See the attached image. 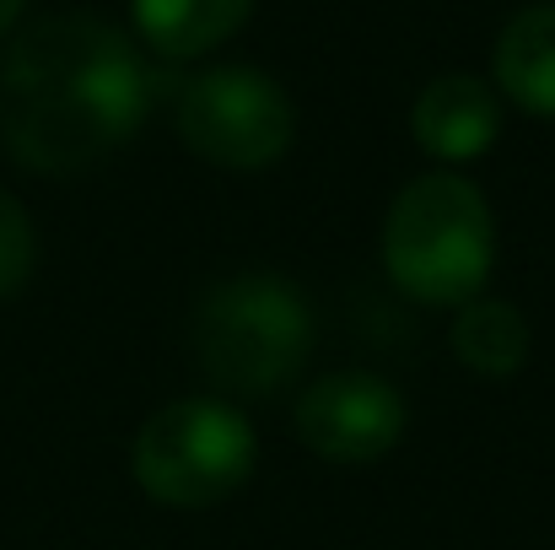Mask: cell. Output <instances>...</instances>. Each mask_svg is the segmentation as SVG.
I'll return each instance as SVG.
<instances>
[{
  "instance_id": "cell-12",
  "label": "cell",
  "mask_w": 555,
  "mask_h": 550,
  "mask_svg": "<svg viewBox=\"0 0 555 550\" xmlns=\"http://www.w3.org/2000/svg\"><path fill=\"white\" fill-rule=\"evenodd\" d=\"M22 5H27V0H0V33H11V22L22 16Z\"/></svg>"
},
{
  "instance_id": "cell-4",
  "label": "cell",
  "mask_w": 555,
  "mask_h": 550,
  "mask_svg": "<svg viewBox=\"0 0 555 550\" xmlns=\"http://www.w3.org/2000/svg\"><path fill=\"white\" fill-rule=\"evenodd\" d=\"M259 459V437L237 405L216 394H194L163 405L135 437V481L163 508H216L232 497Z\"/></svg>"
},
{
  "instance_id": "cell-3",
  "label": "cell",
  "mask_w": 555,
  "mask_h": 550,
  "mask_svg": "<svg viewBox=\"0 0 555 550\" xmlns=\"http://www.w3.org/2000/svg\"><path fill=\"white\" fill-rule=\"evenodd\" d=\"M189 346L199 372L232 399H264L286 378H297L313 351L308 297L264 270L232 276L210 286L194 308Z\"/></svg>"
},
{
  "instance_id": "cell-8",
  "label": "cell",
  "mask_w": 555,
  "mask_h": 550,
  "mask_svg": "<svg viewBox=\"0 0 555 550\" xmlns=\"http://www.w3.org/2000/svg\"><path fill=\"white\" fill-rule=\"evenodd\" d=\"M491 76L507 103H518L534 119H555V0L518 11L496 49H491Z\"/></svg>"
},
{
  "instance_id": "cell-11",
  "label": "cell",
  "mask_w": 555,
  "mask_h": 550,
  "mask_svg": "<svg viewBox=\"0 0 555 550\" xmlns=\"http://www.w3.org/2000/svg\"><path fill=\"white\" fill-rule=\"evenodd\" d=\"M33 259H38L33 221H27V210L0 189V303L22 292V281L33 276Z\"/></svg>"
},
{
  "instance_id": "cell-5",
  "label": "cell",
  "mask_w": 555,
  "mask_h": 550,
  "mask_svg": "<svg viewBox=\"0 0 555 550\" xmlns=\"http://www.w3.org/2000/svg\"><path fill=\"white\" fill-rule=\"evenodd\" d=\"M179 136L194 157L227 174H259L286 157L297 108L286 87L254 65H210L179 87Z\"/></svg>"
},
{
  "instance_id": "cell-6",
  "label": "cell",
  "mask_w": 555,
  "mask_h": 550,
  "mask_svg": "<svg viewBox=\"0 0 555 550\" xmlns=\"http://www.w3.org/2000/svg\"><path fill=\"white\" fill-rule=\"evenodd\" d=\"M404 432V399L377 372H330L297 394V437L330 464H372Z\"/></svg>"
},
{
  "instance_id": "cell-1",
  "label": "cell",
  "mask_w": 555,
  "mask_h": 550,
  "mask_svg": "<svg viewBox=\"0 0 555 550\" xmlns=\"http://www.w3.org/2000/svg\"><path fill=\"white\" fill-rule=\"evenodd\" d=\"M157 71L92 11L38 16L0 54V136L27 174H87L152 114Z\"/></svg>"
},
{
  "instance_id": "cell-7",
  "label": "cell",
  "mask_w": 555,
  "mask_h": 550,
  "mask_svg": "<svg viewBox=\"0 0 555 550\" xmlns=\"http://www.w3.org/2000/svg\"><path fill=\"white\" fill-rule=\"evenodd\" d=\"M410 136L437 163H475L502 136V98L480 76H437L410 108Z\"/></svg>"
},
{
  "instance_id": "cell-9",
  "label": "cell",
  "mask_w": 555,
  "mask_h": 550,
  "mask_svg": "<svg viewBox=\"0 0 555 550\" xmlns=\"http://www.w3.org/2000/svg\"><path fill=\"white\" fill-rule=\"evenodd\" d=\"M248 11L254 0H130L135 33L163 60H199L221 49L248 22Z\"/></svg>"
},
{
  "instance_id": "cell-2",
  "label": "cell",
  "mask_w": 555,
  "mask_h": 550,
  "mask_svg": "<svg viewBox=\"0 0 555 550\" xmlns=\"http://www.w3.org/2000/svg\"><path fill=\"white\" fill-rule=\"evenodd\" d=\"M383 265L388 281L426 308L480 297L496 265V216L480 183L453 168L404 183L383 216Z\"/></svg>"
},
{
  "instance_id": "cell-10",
  "label": "cell",
  "mask_w": 555,
  "mask_h": 550,
  "mask_svg": "<svg viewBox=\"0 0 555 550\" xmlns=\"http://www.w3.org/2000/svg\"><path fill=\"white\" fill-rule=\"evenodd\" d=\"M453 357L475 378H513L529 362V324L502 297H469L453 319Z\"/></svg>"
}]
</instances>
